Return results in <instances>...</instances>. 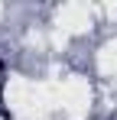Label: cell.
I'll return each instance as SVG.
<instances>
[{"label":"cell","mask_w":117,"mask_h":120,"mask_svg":"<svg viewBox=\"0 0 117 120\" xmlns=\"http://www.w3.org/2000/svg\"><path fill=\"white\" fill-rule=\"evenodd\" d=\"M0 75H3V62H0ZM0 110H3V78H0Z\"/></svg>","instance_id":"obj_1"}]
</instances>
